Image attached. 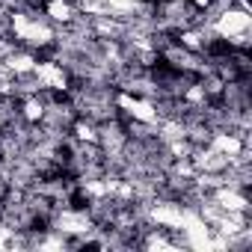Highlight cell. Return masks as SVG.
Wrapping results in <instances>:
<instances>
[{"mask_svg": "<svg viewBox=\"0 0 252 252\" xmlns=\"http://www.w3.org/2000/svg\"><path fill=\"white\" fill-rule=\"evenodd\" d=\"M92 228H95V220H92L86 211L65 208V211H60V214L54 217V231H60V234L77 237V234H89Z\"/></svg>", "mask_w": 252, "mask_h": 252, "instance_id": "3957f363", "label": "cell"}, {"mask_svg": "<svg viewBox=\"0 0 252 252\" xmlns=\"http://www.w3.org/2000/svg\"><path fill=\"white\" fill-rule=\"evenodd\" d=\"M45 110H48V101L39 98V92H36V95H27L24 104H21V116H24V122H30V125L42 122V119H45Z\"/></svg>", "mask_w": 252, "mask_h": 252, "instance_id": "ba28073f", "label": "cell"}, {"mask_svg": "<svg viewBox=\"0 0 252 252\" xmlns=\"http://www.w3.org/2000/svg\"><path fill=\"white\" fill-rule=\"evenodd\" d=\"M36 63H39V60H36L33 54H27V51H9L3 65H6V71H9V74H15V77H18V74H30V71L36 68Z\"/></svg>", "mask_w": 252, "mask_h": 252, "instance_id": "52a82bcc", "label": "cell"}, {"mask_svg": "<svg viewBox=\"0 0 252 252\" xmlns=\"http://www.w3.org/2000/svg\"><path fill=\"white\" fill-rule=\"evenodd\" d=\"M33 74H36V80L42 83V89H51V92H65V89H68V71H65L60 63H54V60L36 63Z\"/></svg>", "mask_w": 252, "mask_h": 252, "instance_id": "277c9868", "label": "cell"}, {"mask_svg": "<svg viewBox=\"0 0 252 252\" xmlns=\"http://www.w3.org/2000/svg\"><path fill=\"white\" fill-rule=\"evenodd\" d=\"M208 27L214 30L217 39L228 42V48L246 51V48H249V30H252V12L231 3V6H228L225 12H220Z\"/></svg>", "mask_w": 252, "mask_h": 252, "instance_id": "6da1fadb", "label": "cell"}, {"mask_svg": "<svg viewBox=\"0 0 252 252\" xmlns=\"http://www.w3.org/2000/svg\"><path fill=\"white\" fill-rule=\"evenodd\" d=\"M152 222L155 225H160L163 231H175L178 225H181V217H184V205L181 202H158L155 208H152Z\"/></svg>", "mask_w": 252, "mask_h": 252, "instance_id": "5b68a950", "label": "cell"}, {"mask_svg": "<svg viewBox=\"0 0 252 252\" xmlns=\"http://www.w3.org/2000/svg\"><path fill=\"white\" fill-rule=\"evenodd\" d=\"M116 104L128 113L134 122H143V125H158L160 122V110L152 98H143V95H131V92H119L116 95Z\"/></svg>", "mask_w": 252, "mask_h": 252, "instance_id": "7a4b0ae2", "label": "cell"}, {"mask_svg": "<svg viewBox=\"0 0 252 252\" xmlns=\"http://www.w3.org/2000/svg\"><path fill=\"white\" fill-rule=\"evenodd\" d=\"M45 15L51 18V24H71L77 9L71 0H48V6H45Z\"/></svg>", "mask_w": 252, "mask_h": 252, "instance_id": "8992f818", "label": "cell"}]
</instances>
